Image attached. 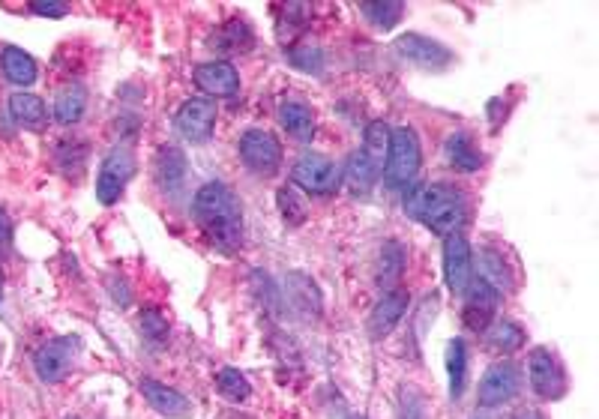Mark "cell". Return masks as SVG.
Returning <instances> with one entry per match:
<instances>
[{
	"instance_id": "cell-1",
	"label": "cell",
	"mask_w": 599,
	"mask_h": 419,
	"mask_svg": "<svg viewBox=\"0 0 599 419\" xmlns=\"http://www.w3.org/2000/svg\"><path fill=\"white\" fill-rule=\"evenodd\" d=\"M195 222L210 240L213 249L231 255L243 243V210L237 195L225 183H207L198 189L195 204H192Z\"/></svg>"
},
{
	"instance_id": "cell-2",
	"label": "cell",
	"mask_w": 599,
	"mask_h": 419,
	"mask_svg": "<svg viewBox=\"0 0 599 419\" xmlns=\"http://www.w3.org/2000/svg\"><path fill=\"white\" fill-rule=\"evenodd\" d=\"M405 210L417 222H423L429 231L450 237V234H459L462 222L468 219V198L456 186L432 183V186H420L417 192H411Z\"/></svg>"
},
{
	"instance_id": "cell-3",
	"label": "cell",
	"mask_w": 599,
	"mask_h": 419,
	"mask_svg": "<svg viewBox=\"0 0 599 419\" xmlns=\"http://www.w3.org/2000/svg\"><path fill=\"white\" fill-rule=\"evenodd\" d=\"M132 177H135V153H132V144L123 141L105 156V162H102V168L96 174V198H99V204H105V207L117 204Z\"/></svg>"
},
{
	"instance_id": "cell-4",
	"label": "cell",
	"mask_w": 599,
	"mask_h": 419,
	"mask_svg": "<svg viewBox=\"0 0 599 419\" xmlns=\"http://www.w3.org/2000/svg\"><path fill=\"white\" fill-rule=\"evenodd\" d=\"M420 171V141L411 126H396L390 129V150H387V165L384 177L390 186H405L417 177Z\"/></svg>"
},
{
	"instance_id": "cell-5",
	"label": "cell",
	"mask_w": 599,
	"mask_h": 419,
	"mask_svg": "<svg viewBox=\"0 0 599 419\" xmlns=\"http://www.w3.org/2000/svg\"><path fill=\"white\" fill-rule=\"evenodd\" d=\"M78 351H81V339H78V336H57V339H48V342H45L42 348H36V354H33L36 378H39L42 384H60L63 378H69Z\"/></svg>"
},
{
	"instance_id": "cell-6",
	"label": "cell",
	"mask_w": 599,
	"mask_h": 419,
	"mask_svg": "<svg viewBox=\"0 0 599 419\" xmlns=\"http://www.w3.org/2000/svg\"><path fill=\"white\" fill-rule=\"evenodd\" d=\"M240 159L249 171L261 177H273L282 165V144L273 132L267 129H249L240 138Z\"/></svg>"
},
{
	"instance_id": "cell-7",
	"label": "cell",
	"mask_w": 599,
	"mask_h": 419,
	"mask_svg": "<svg viewBox=\"0 0 599 419\" xmlns=\"http://www.w3.org/2000/svg\"><path fill=\"white\" fill-rule=\"evenodd\" d=\"M396 54L420 69H432V72H441L453 63V51L429 36H420V33H405L396 39Z\"/></svg>"
},
{
	"instance_id": "cell-8",
	"label": "cell",
	"mask_w": 599,
	"mask_h": 419,
	"mask_svg": "<svg viewBox=\"0 0 599 419\" xmlns=\"http://www.w3.org/2000/svg\"><path fill=\"white\" fill-rule=\"evenodd\" d=\"M528 375H531V387L540 399L546 402H555L567 393V375L558 363V357L546 348H537L531 354V363H528Z\"/></svg>"
},
{
	"instance_id": "cell-9",
	"label": "cell",
	"mask_w": 599,
	"mask_h": 419,
	"mask_svg": "<svg viewBox=\"0 0 599 419\" xmlns=\"http://www.w3.org/2000/svg\"><path fill=\"white\" fill-rule=\"evenodd\" d=\"M174 123H177V132L189 144H204L213 135V126H216V105L210 99L192 96L180 105Z\"/></svg>"
},
{
	"instance_id": "cell-10",
	"label": "cell",
	"mask_w": 599,
	"mask_h": 419,
	"mask_svg": "<svg viewBox=\"0 0 599 419\" xmlns=\"http://www.w3.org/2000/svg\"><path fill=\"white\" fill-rule=\"evenodd\" d=\"M294 183L312 195H330L339 186V168L321 153H303L294 165Z\"/></svg>"
},
{
	"instance_id": "cell-11",
	"label": "cell",
	"mask_w": 599,
	"mask_h": 419,
	"mask_svg": "<svg viewBox=\"0 0 599 419\" xmlns=\"http://www.w3.org/2000/svg\"><path fill=\"white\" fill-rule=\"evenodd\" d=\"M444 279L453 294H465L471 276V246L462 234L444 237Z\"/></svg>"
},
{
	"instance_id": "cell-12",
	"label": "cell",
	"mask_w": 599,
	"mask_h": 419,
	"mask_svg": "<svg viewBox=\"0 0 599 419\" xmlns=\"http://www.w3.org/2000/svg\"><path fill=\"white\" fill-rule=\"evenodd\" d=\"M498 291L483 282V279H471L465 288V324L471 330H486L492 324V315L498 309Z\"/></svg>"
},
{
	"instance_id": "cell-13",
	"label": "cell",
	"mask_w": 599,
	"mask_h": 419,
	"mask_svg": "<svg viewBox=\"0 0 599 419\" xmlns=\"http://www.w3.org/2000/svg\"><path fill=\"white\" fill-rule=\"evenodd\" d=\"M516 393H519V369L513 363H495L480 384V405L498 408L510 402Z\"/></svg>"
},
{
	"instance_id": "cell-14",
	"label": "cell",
	"mask_w": 599,
	"mask_h": 419,
	"mask_svg": "<svg viewBox=\"0 0 599 419\" xmlns=\"http://www.w3.org/2000/svg\"><path fill=\"white\" fill-rule=\"evenodd\" d=\"M195 84L204 93L222 99V96H234L240 90V75L228 60H210V63L195 66Z\"/></svg>"
},
{
	"instance_id": "cell-15",
	"label": "cell",
	"mask_w": 599,
	"mask_h": 419,
	"mask_svg": "<svg viewBox=\"0 0 599 419\" xmlns=\"http://www.w3.org/2000/svg\"><path fill=\"white\" fill-rule=\"evenodd\" d=\"M405 312H408V294L405 291H384V297L375 303V309L369 315V336L372 339L390 336Z\"/></svg>"
},
{
	"instance_id": "cell-16",
	"label": "cell",
	"mask_w": 599,
	"mask_h": 419,
	"mask_svg": "<svg viewBox=\"0 0 599 419\" xmlns=\"http://www.w3.org/2000/svg\"><path fill=\"white\" fill-rule=\"evenodd\" d=\"M141 396L147 399V405L156 411V414H162V417L168 419H186L192 414V405H189V399L186 396H180L177 390H171V387H165V384H159V381H141Z\"/></svg>"
},
{
	"instance_id": "cell-17",
	"label": "cell",
	"mask_w": 599,
	"mask_h": 419,
	"mask_svg": "<svg viewBox=\"0 0 599 419\" xmlns=\"http://www.w3.org/2000/svg\"><path fill=\"white\" fill-rule=\"evenodd\" d=\"M210 45L222 54H246L255 45V33L243 18H231L213 33Z\"/></svg>"
},
{
	"instance_id": "cell-18",
	"label": "cell",
	"mask_w": 599,
	"mask_h": 419,
	"mask_svg": "<svg viewBox=\"0 0 599 419\" xmlns=\"http://www.w3.org/2000/svg\"><path fill=\"white\" fill-rule=\"evenodd\" d=\"M0 66H3L6 81L15 87H30L36 81V60L18 45H6L0 51Z\"/></svg>"
},
{
	"instance_id": "cell-19",
	"label": "cell",
	"mask_w": 599,
	"mask_h": 419,
	"mask_svg": "<svg viewBox=\"0 0 599 419\" xmlns=\"http://www.w3.org/2000/svg\"><path fill=\"white\" fill-rule=\"evenodd\" d=\"M9 114L24 129H42L45 117H48V108H45V102L39 96H33L27 90H18V93L9 96Z\"/></svg>"
},
{
	"instance_id": "cell-20",
	"label": "cell",
	"mask_w": 599,
	"mask_h": 419,
	"mask_svg": "<svg viewBox=\"0 0 599 419\" xmlns=\"http://www.w3.org/2000/svg\"><path fill=\"white\" fill-rule=\"evenodd\" d=\"M279 123L297 138V141H309L315 135V114L306 102L297 99H285L279 105Z\"/></svg>"
},
{
	"instance_id": "cell-21",
	"label": "cell",
	"mask_w": 599,
	"mask_h": 419,
	"mask_svg": "<svg viewBox=\"0 0 599 419\" xmlns=\"http://www.w3.org/2000/svg\"><path fill=\"white\" fill-rule=\"evenodd\" d=\"M156 180L162 189L177 192L186 180V156L177 147H162L156 156Z\"/></svg>"
},
{
	"instance_id": "cell-22",
	"label": "cell",
	"mask_w": 599,
	"mask_h": 419,
	"mask_svg": "<svg viewBox=\"0 0 599 419\" xmlns=\"http://www.w3.org/2000/svg\"><path fill=\"white\" fill-rule=\"evenodd\" d=\"M375 180H378V171L369 162V156L363 150H354L348 156V162H345V183H348V189L354 195H369L372 186H375Z\"/></svg>"
},
{
	"instance_id": "cell-23",
	"label": "cell",
	"mask_w": 599,
	"mask_h": 419,
	"mask_svg": "<svg viewBox=\"0 0 599 419\" xmlns=\"http://www.w3.org/2000/svg\"><path fill=\"white\" fill-rule=\"evenodd\" d=\"M84 108H87V90L81 84H69L54 99V120L63 126H72L84 117Z\"/></svg>"
},
{
	"instance_id": "cell-24",
	"label": "cell",
	"mask_w": 599,
	"mask_h": 419,
	"mask_svg": "<svg viewBox=\"0 0 599 419\" xmlns=\"http://www.w3.org/2000/svg\"><path fill=\"white\" fill-rule=\"evenodd\" d=\"M444 153H447V162L456 168V171H477L483 165V156L480 150L474 147V141L465 135V132H453L444 144Z\"/></svg>"
},
{
	"instance_id": "cell-25",
	"label": "cell",
	"mask_w": 599,
	"mask_h": 419,
	"mask_svg": "<svg viewBox=\"0 0 599 419\" xmlns=\"http://www.w3.org/2000/svg\"><path fill=\"white\" fill-rule=\"evenodd\" d=\"M483 339H486V348L495 351V354H513L525 345V333L522 327H516L513 321H495L483 330Z\"/></svg>"
},
{
	"instance_id": "cell-26",
	"label": "cell",
	"mask_w": 599,
	"mask_h": 419,
	"mask_svg": "<svg viewBox=\"0 0 599 419\" xmlns=\"http://www.w3.org/2000/svg\"><path fill=\"white\" fill-rule=\"evenodd\" d=\"M477 267H480V276H477V279L489 282V285H492L498 294H504V291H510V288H513L510 270H507V264H504V258H501L498 252H492V249H483V252H480V261H477Z\"/></svg>"
},
{
	"instance_id": "cell-27",
	"label": "cell",
	"mask_w": 599,
	"mask_h": 419,
	"mask_svg": "<svg viewBox=\"0 0 599 419\" xmlns=\"http://www.w3.org/2000/svg\"><path fill=\"white\" fill-rule=\"evenodd\" d=\"M387 150H390V126L375 120L369 123L366 129V144H363V153L369 156V162L375 165V171L381 174L384 165H387Z\"/></svg>"
},
{
	"instance_id": "cell-28",
	"label": "cell",
	"mask_w": 599,
	"mask_h": 419,
	"mask_svg": "<svg viewBox=\"0 0 599 419\" xmlns=\"http://www.w3.org/2000/svg\"><path fill=\"white\" fill-rule=\"evenodd\" d=\"M447 375H450V396L459 399L465 390V375H468V351L462 339H453L447 345Z\"/></svg>"
},
{
	"instance_id": "cell-29",
	"label": "cell",
	"mask_w": 599,
	"mask_h": 419,
	"mask_svg": "<svg viewBox=\"0 0 599 419\" xmlns=\"http://www.w3.org/2000/svg\"><path fill=\"white\" fill-rule=\"evenodd\" d=\"M405 270V252L399 243H384L381 249V258H378V285L381 288H393L399 282Z\"/></svg>"
},
{
	"instance_id": "cell-30",
	"label": "cell",
	"mask_w": 599,
	"mask_h": 419,
	"mask_svg": "<svg viewBox=\"0 0 599 419\" xmlns=\"http://www.w3.org/2000/svg\"><path fill=\"white\" fill-rule=\"evenodd\" d=\"M360 12L378 27V30H393L405 12V3L399 0H375V3H360Z\"/></svg>"
},
{
	"instance_id": "cell-31",
	"label": "cell",
	"mask_w": 599,
	"mask_h": 419,
	"mask_svg": "<svg viewBox=\"0 0 599 419\" xmlns=\"http://www.w3.org/2000/svg\"><path fill=\"white\" fill-rule=\"evenodd\" d=\"M276 201H279V213H282V219L288 222V228H297V225L306 222L309 207H306V198H303L294 186H282L279 195H276Z\"/></svg>"
},
{
	"instance_id": "cell-32",
	"label": "cell",
	"mask_w": 599,
	"mask_h": 419,
	"mask_svg": "<svg viewBox=\"0 0 599 419\" xmlns=\"http://www.w3.org/2000/svg\"><path fill=\"white\" fill-rule=\"evenodd\" d=\"M216 390H219V396H225L228 402H246V399L252 396L249 381H246L243 372H237V369H222V372L216 375Z\"/></svg>"
},
{
	"instance_id": "cell-33",
	"label": "cell",
	"mask_w": 599,
	"mask_h": 419,
	"mask_svg": "<svg viewBox=\"0 0 599 419\" xmlns=\"http://www.w3.org/2000/svg\"><path fill=\"white\" fill-rule=\"evenodd\" d=\"M288 63L303 69V72H321L324 66V54L312 45H291L288 48Z\"/></svg>"
},
{
	"instance_id": "cell-34",
	"label": "cell",
	"mask_w": 599,
	"mask_h": 419,
	"mask_svg": "<svg viewBox=\"0 0 599 419\" xmlns=\"http://www.w3.org/2000/svg\"><path fill=\"white\" fill-rule=\"evenodd\" d=\"M141 333H144L147 339H153V342H162L165 333H168V324H165L162 312L144 309V312H141Z\"/></svg>"
},
{
	"instance_id": "cell-35",
	"label": "cell",
	"mask_w": 599,
	"mask_h": 419,
	"mask_svg": "<svg viewBox=\"0 0 599 419\" xmlns=\"http://www.w3.org/2000/svg\"><path fill=\"white\" fill-rule=\"evenodd\" d=\"M30 9L36 15H45V18H63L69 12L66 3H54V0H36V3H30Z\"/></svg>"
},
{
	"instance_id": "cell-36",
	"label": "cell",
	"mask_w": 599,
	"mask_h": 419,
	"mask_svg": "<svg viewBox=\"0 0 599 419\" xmlns=\"http://www.w3.org/2000/svg\"><path fill=\"white\" fill-rule=\"evenodd\" d=\"M12 243V222H9V216L0 210V246H9Z\"/></svg>"
},
{
	"instance_id": "cell-37",
	"label": "cell",
	"mask_w": 599,
	"mask_h": 419,
	"mask_svg": "<svg viewBox=\"0 0 599 419\" xmlns=\"http://www.w3.org/2000/svg\"><path fill=\"white\" fill-rule=\"evenodd\" d=\"M516 419H543V417H540L537 411H522V414H519Z\"/></svg>"
},
{
	"instance_id": "cell-38",
	"label": "cell",
	"mask_w": 599,
	"mask_h": 419,
	"mask_svg": "<svg viewBox=\"0 0 599 419\" xmlns=\"http://www.w3.org/2000/svg\"><path fill=\"white\" fill-rule=\"evenodd\" d=\"M0 303H3V273H0Z\"/></svg>"
},
{
	"instance_id": "cell-39",
	"label": "cell",
	"mask_w": 599,
	"mask_h": 419,
	"mask_svg": "<svg viewBox=\"0 0 599 419\" xmlns=\"http://www.w3.org/2000/svg\"><path fill=\"white\" fill-rule=\"evenodd\" d=\"M471 419H486V417H480V414H477V417H471Z\"/></svg>"
},
{
	"instance_id": "cell-40",
	"label": "cell",
	"mask_w": 599,
	"mask_h": 419,
	"mask_svg": "<svg viewBox=\"0 0 599 419\" xmlns=\"http://www.w3.org/2000/svg\"><path fill=\"white\" fill-rule=\"evenodd\" d=\"M354 419H363V417H354Z\"/></svg>"
},
{
	"instance_id": "cell-41",
	"label": "cell",
	"mask_w": 599,
	"mask_h": 419,
	"mask_svg": "<svg viewBox=\"0 0 599 419\" xmlns=\"http://www.w3.org/2000/svg\"><path fill=\"white\" fill-rule=\"evenodd\" d=\"M66 419H75V417H66Z\"/></svg>"
}]
</instances>
